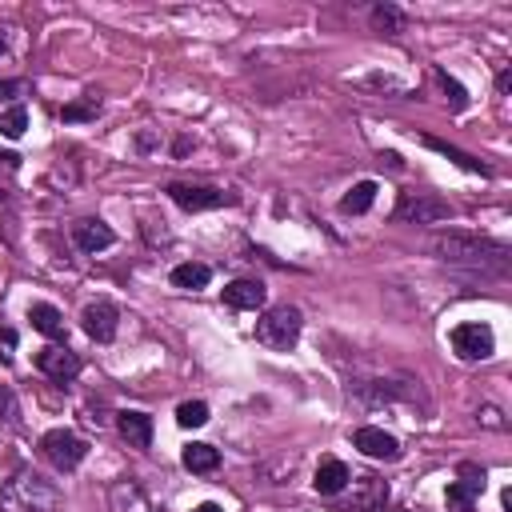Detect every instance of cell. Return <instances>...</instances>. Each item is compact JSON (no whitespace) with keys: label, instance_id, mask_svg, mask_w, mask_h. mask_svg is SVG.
Listing matches in <instances>:
<instances>
[{"label":"cell","instance_id":"cell-8","mask_svg":"<svg viewBox=\"0 0 512 512\" xmlns=\"http://www.w3.org/2000/svg\"><path fill=\"white\" fill-rule=\"evenodd\" d=\"M164 192H168V200L180 204L184 212H208V208L236 204V192H228V188H212V184H184V180H172Z\"/></svg>","mask_w":512,"mask_h":512},{"label":"cell","instance_id":"cell-10","mask_svg":"<svg viewBox=\"0 0 512 512\" xmlns=\"http://www.w3.org/2000/svg\"><path fill=\"white\" fill-rule=\"evenodd\" d=\"M484 484H488V472L480 464H460V476L444 488V504L452 512H472L476 500H480V492H484Z\"/></svg>","mask_w":512,"mask_h":512},{"label":"cell","instance_id":"cell-17","mask_svg":"<svg viewBox=\"0 0 512 512\" xmlns=\"http://www.w3.org/2000/svg\"><path fill=\"white\" fill-rule=\"evenodd\" d=\"M116 432H120L132 448H152V432H156V424H152L148 412H140V408H124V412H116Z\"/></svg>","mask_w":512,"mask_h":512},{"label":"cell","instance_id":"cell-14","mask_svg":"<svg viewBox=\"0 0 512 512\" xmlns=\"http://www.w3.org/2000/svg\"><path fill=\"white\" fill-rule=\"evenodd\" d=\"M28 320H32V328H36L40 336H48L52 344H68V324H64V312H60L56 304L32 300V304H28Z\"/></svg>","mask_w":512,"mask_h":512},{"label":"cell","instance_id":"cell-33","mask_svg":"<svg viewBox=\"0 0 512 512\" xmlns=\"http://www.w3.org/2000/svg\"><path fill=\"white\" fill-rule=\"evenodd\" d=\"M508 80H512V76H508V68H504V72L496 76V88H500V92H508Z\"/></svg>","mask_w":512,"mask_h":512},{"label":"cell","instance_id":"cell-11","mask_svg":"<svg viewBox=\"0 0 512 512\" xmlns=\"http://www.w3.org/2000/svg\"><path fill=\"white\" fill-rule=\"evenodd\" d=\"M80 328H84V336L88 340H96V344H108V340H116V328H120V308L112 304V300H92V304H84V312H80Z\"/></svg>","mask_w":512,"mask_h":512},{"label":"cell","instance_id":"cell-12","mask_svg":"<svg viewBox=\"0 0 512 512\" xmlns=\"http://www.w3.org/2000/svg\"><path fill=\"white\" fill-rule=\"evenodd\" d=\"M68 236H72V244H76L84 256H96V252H104V248L116 244L112 224H104L100 216H80V220H72Z\"/></svg>","mask_w":512,"mask_h":512},{"label":"cell","instance_id":"cell-4","mask_svg":"<svg viewBox=\"0 0 512 512\" xmlns=\"http://www.w3.org/2000/svg\"><path fill=\"white\" fill-rule=\"evenodd\" d=\"M300 332H304V312L292 308V304H276V308H268V312L256 320V340L268 344V348H276V352L296 348Z\"/></svg>","mask_w":512,"mask_h":512},{"label":"cell","instance_id":"cell-27","mask_svg":"<svg viewBox=\"0 0 512 512\" xmlns=\"http://www.w3.org/2000/svg\"><path fill=\"white\" fill-rule=\"evenodd\" d=\"M436 80H440V88L448 92V100H452V108H456V112H464V108H468V92H464V84H460L456 76H448L444 68H436Z\"/></svg>","mask_w":512,"mask_h":512},{"label":"cell","instance_id":"cell-15","mask_svg":"<svg viewBox=\"0 0 512 512\" xmlns=\"http://www.w3.org/2000/svg\"><path fill=\"white\" fill-rule=\"evenodd\" d=\"M108 508L112 512H156V504L148 500V492L132 476H124V480H116L108 488Z\"/></svg>","mask_w":512,"mask_h":512},{"label":"cell","instance_id":"cell-24","mask_svg":"<svg viewBox=\"0 0 512 512\" xmlns=\"http://www.w3.org/2000/svg\"><path fill=\"white\" fill-rule=\"evenodd\" d=\"M28 132V108L16 100V104H8V108H0V136L4 140H20Z\"/></svg>","mask_w":512,"mask_h":512},{"label":"cell","instance_id":"cell-9","mask_svg":"<svg viewBox=\"0 0 512 512\" xmlns=\"http://www.w3.org/2000/svg\"><path fill=\"white\" fill-rule=\"evenodd\" d=\"M36 372H44L52 384H72L80 372H84V360L80 352H72L68 344H44L36 352Z\"/></svg>","mask_w":512,"mask_h":512},{"label":"cell","instance_id":"cell-30","mask_svg":"<svg viewBox=\"0 0 512 512\" xmlns=\"http://www.w3.org/2000/svg\"><path fill=\"white\" fill-rule=\"evenodd\" d=\"M480 424H484V428H504L500 408H492V404H488V408H480Z\"/></svg>","mask_w":512,"mask_h":512},{"label":"cell","instance_id":"cell-28","mask_svg":"<svg viewBox=\"0 0 512 512\" xmlns=\"http://www.w3.org/2000/svg\"><path fill=\"white\" fill-rule=\"evenodd\" d=\"M0 424H8V428L20 424V400H16V392L8 384H0Z\"/></svg>","mask_w":512,"mask_h":512},{"label":"cell","instance_id":"cell-6","mask_svg":"<svg viewBox=\"0 0 512 512\" xmlns=\"http://www.w3.org/2000/svg\"><path fill=\"white\" fill-rule=\"evenodd\" d=\"M448 344L464 364H476V360H488L496 352V332L484 320H464L448 332Z\"/></svg>","mask_w":512,"mask_h":512},{"label":"cell","instance_id":"cell-20","mask_svg":"<svg viewBox=\"0 0 512 512\" xmlns=\"http://www.w3.org/2000/svg\"><path fill=\"white\" fill-rule=\"evenodd\" d=\"M180 464H184L188 472H196V476H208V472H216V468H220V448L192 440V444H184V452H180Z\"/></svg>","mask_w":512,"mask_h":512},{"label":"cell","instance_id":"cell-19","mask_svg":"<svg viewBox=\"0 0 512 512\" xmlns=\"http://www.w3.org/2000/svg\"><path fill=\"white\" fill-rule=\"evenodd\" d=\"M168 284H172V288H184V292H200V288L212 284V268L200 264V260H184V264H176V268L168 272Z\"/></svg>","mask_w":512,"mask_h":512},{"label":"cell","instance_id":"cell-3","mask_svg":"<svg viewBox=\"0 0 512 512\" xmlns=\"http://www.w3.org/2000/svg\"><path fill=\"white\" fill-rule=\"evenodd\" d=\"M332 500H336V512H384L388 480H380L376 472H352Z\"/></svg>","mask_w":512,"mask_h":512},{"label":"cell","instance_id":"cell-26","mask_svg":"<svg viewBox=\"0 0 512 512\" xmlns=\"http://www.w3.org/2000/svg\"><path fill=\"white\" fill-rule=\"evenodd\" d=\"M176 424L180 428H204L208 424V404L204 400H184L176 408Z\"/></svg>","mask_w":512,"mask_h":512},{"label":"cell","instance_id":"cell-21","mask_svg":"<svg viewBox=\"0 0 512 512\" xmlns=\"http://www.w3.org/2000/svg\"><path fill=\"white\" fill-rule=\"evenodd\" d=\"M376 192H380L376 180H356V184L340 196V212H344V216H364V212L376 204Z\"/></svg>","mask_w":512,"mask_h":512},{"label":"cell","instance_id":"cell-18","mask_svg":"<svg viewBox=\"0 0 512 512\" xmlns=\"http://www.w3.org/2000/svg\"><path fill=\"white\" fill-rule=\"evenodd\" d=\"M348 476H352V468L344 464V460H336V456H324L320 464H316V476H312V488L320 492V496H336L344 484H348Z\"/></svg>","mask_w":512,"mask_h":512},{"label":"cell","instance_id":"cell-2","mask_svg":"<svg viewBox=\"0 0 512 512\" xmlns=\"http://www.w3.org/2000/svg\"><path fill=\"white\" fill-rule=\"evenodd\" d=\"M60 508H64L60 488L32 468H16L0 484V512H60Z\"/></svg>","mask_w":512,"mask_h":512},{"label":"cell","instance_id":"cell-23","mask_svg":"<svg viewBox=\"0 0 512 512\" xmlns=\"http://www.w3.org/2000/svg\"><path fill=\"white\" fill-rule=\"evenodd\" d=\"M60 116H64L68 124H88V120H96V116H100V92H80V100H72V104L60 108Z\"/></svg>","mask_w":512,"mask_h":512},{"label":"cell","instance_id":"cell-7","mask_svg":"<svg viewBox=\"0 0 512 512\" xmlns=\"http://www.w3.org/2000/svg\"><path fill=\"white\" fill-rule=\"evenodd\" d=\"M392 216L408 224H440V220H452V204L436 192H400Z\"/></svg>","mask_w":512,"mask_h":512},{"label":"cell","instance_id":"cell-22","mask_svg":"<svg viewBox=\"0 0 512 512\" xmlns=\"http://www.w3.org/2000/svg\"><path fill=\"white\" fill-rule=\"evenodd\" d=\"M368 24H372L376 32H392V36H396V32L408 28V16H404L396 4L384 0V4H372V8H368Z\"/></svg>","mask_w":512,"mask_h":512},{"label":"cell","instance_id":"cell-29","mask_svg":"<svg viewBox=\"0 0 512 512\" xmlns=\"http://www.w3.org/2000/svg\"><path fill=\"white\" fill-rule=\"evenodd\" d=\"M16 360V328L0 324V364H12Z\"/></svg>","mask_w":512,"mask_h":512},{"label":"cell","instance_id":"cell-31","mask_svg":"<svg viewBox=\"0 0 512 512\" xmlns=\"http://www.w3.org/2000/svg\"><path fill=\"white\" fill-rule=\"evenodd\" d=\"M192 512H224V508H220V504H216V500H204V504H196V508H192Z\"/></svg>","mask_w":512,"mask_h":512},{"label":"cell","instance_id":"cell-34","mask_svg":"<svg viewBox=\"0 0 512 512\" xmlns=\"http://www.w3.org/2000/svg\"><path fill=\"white\" fill-rule=\"evenodd\" d=\"M4 52H8V44H4V36H0V56H4Z\"/></svg>","mask_w":512,"mask_h":512},{"label":"cell","instance_id":"cell-5","mask_svg":"<svg viewBox=\"0 0 512 512\" xmlns=\"http://www.w3.org/2000/svg\"><path fill=\"white\" fill-rule=\"evenodd\" d=\"M40 456L56 468V472H76L88 456V440L76 436L72 428H48L40 436Z\"/></svg>","mask_w":512,"mask_h":512},{"label":"cell","instance_id":"cell-25","mask_svg":"<svg viewBox=\"0 0 512 512\" xmlns=\"http://www.w3.org/2000/svg\"><path fill=\"white\" fill-rule=\"evenodd\" d=\"M424 144H428L432 152H440V156H448L452 164H460L464 172H480V176H488V168H484L480 160H472L468 152H460V148H452V144H444V140H436V136H424Z\"/></svg>","mask_w":512,"mask_h":512},{"label":"cell","instance_id":"cell-32","mask_svg":"<svg viewBox=\"0 0 512 512\" xmlns=\"http://www.w3.org/2000/svg\"><path fill=\"white\" fill-rule=\"evenodd\" d=\"M20 88H24L20 80H0V92H20Z\"/></svg>","mask_w":512,"mask_h":512},{"label":"cell","instance_id":"cell-13","mask_svg":"<svg viewBox=\"0 0 512 512\" xmlns=\"http://www.w3.org/2000/svg\"><path fill=\"white\" fill-rule=\"evenodd\" d=\"M352 448H360L368 460H400V440L392 436V432H384V428H376V424H360V428H352Z\"/></svg>","mask_w":512,"mask_h":512},{"label":"cell","instance_id":"cell-16","mask_svg":"<svg viewBox=\"0 0 512 512\" xmlns=\"http://www.w3.org/2000/svg\"><path fill=\"white\" fill-rule=\"evenodd\" d=\"M224 304L228 308H236V312H256V308H264V300H268V288L260 284V280H232V284H224Z\"/></svg>","mask_w":512,"mask_h":512},{"label":"cell","instance_id":"cell-1","mask_svg":"<svg viewBox=\"0 0 512 512\" xmlns=\"http://www.w3.org/2000/svg\"><path fill=\"white\" fill-rule=\"evenodd\" d=\"M428 252L464 272V276H480V280H504L512 272V248L504 240L492 236H472V232H436L428 236Z\"/></svg>","mask_w":512,"mask_h":512}]
</instances>
